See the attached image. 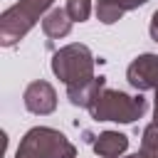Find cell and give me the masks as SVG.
Returning <instances> with one entry per match:
<instances>
[{"mask_svg":"<svg viewBox=\"0 0 158 158\" xmlns=\"http://www.w3.org/2000/svg\"><path fill=\"white\" fill-rule=\"evenodd\" d=\"M151 32H153V37H156V42H158V12L153 15V27H151Z\"/></svg>","mask_w":158,"mask_h":158,"instance_id":"277c9868","label":"cell"},{"mask_svg":"<svg viewBox=\"0 0 158 158\" xmlns=\"http://www.w3.org/2000/svg\"><path fill=\"white\" fill-rule=\"evenodd\" d=\"M69 12L74 20H86L89 15V2L86 0H69Z\"/></svg>","mask_w":158,"mask_h":158,"instance_id":"3957f363","label":"cell"},{"mask_svg":"<svg viewBox=\"0 0 158 158\" xmlns=\"http://www.w3.org/2000/svg\"><path fill=\"white\" fill-rule=\"evenodd\" d=\"M131 158H141V156H131Z\"/></svg>","mask_w":158,"mask_h":158,"instance_id":"5b68a950","label":"cell"},{"mask_svg":"<svg viewBox=\"0 0 158 158\" xmlns=\"http://www.w3.org/2000/svg\"><path fill=\"white\" fill-rule=\"evenodd\" d=\"M123 148H126V136H121V133H104L101 141L96 143V153H104V156L121 153Z\"/></svg>","mask_w":158,"mask_h":158,"instance_id":"7a4b0ae2","label":"cell"},{"mask_svg":"<svg viewBox=\"0 0 158 158\" xmlns=\"http://www.w3.org/2000/svg\"><path fill=\"white\" fill-rule=\"evenodd\" d=\"M146 109L143 99L138 96L136 101H131L128 96L123 94H109L106 99V106H99L94 109V114L99 118H111V121H133L136 116H141Z\"/></svg>","mask_w":158,"mask_h":158,"instance_id":"6da1fadb","label":"cell"}]
</instances>
